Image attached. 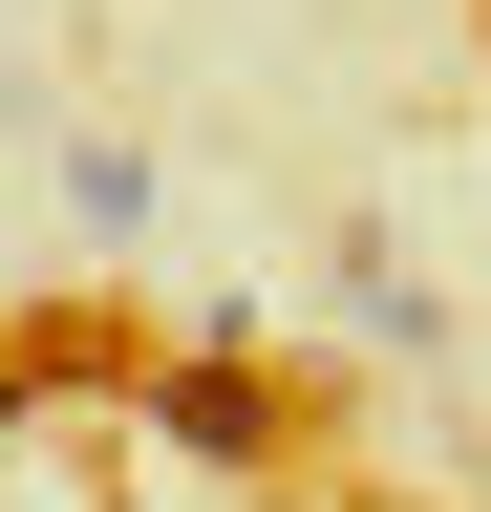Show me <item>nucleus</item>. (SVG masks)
Segmentation results:
<instances>
[{
  "label": "nucleus",
  "mask_w": 491,
  "mask_h": 512,
  "mask_svg": "<svg viewBox=\"0 0 491 512\" xmlns=\"http://www.w3.org/2000/svg\"><path fill=\"white\" fill-rule=\"evenodd\" d=\"M150 427L193 448V470H278V427H299V406H278V363H214V342H171V363H150Z\"/></svg>",
  "instance_id": "1"
},
{
  "label": "nucleus",
  "mask_w": 491,
  "mask_h": 512,
  "mask_svg": "<svg viewBox=\"0 0 491 512\" xmlns=\"http://www.w3.org/2000/svg\"><path fill=\"white\" fill-rule=\"evenodd\" d=\"M65 192H86V235H150V150H107V128L65 150Z\"/></svg>",
  "instance_id": "2"
}]
</instances>
